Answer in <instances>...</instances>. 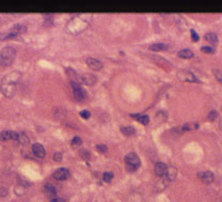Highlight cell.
<instances>
[{
  "label": "cell",
  "mask_w": 222,
  "mask_h": 202,
  "mask_svg": "<svg viewBox=\"0 0 222 202\" xmlns=\"http://www.w3.org/2000/svg\"><path fill=\"white\" fill-rule=\"evenodd\" d=\"M73 88V91H74V96L77 100L82 101L83 99L87 97V92L82 88V86L79 84L78 82H70Z\"/></svg>",
  "instance_id": "obj_6"
},
{
  "label": "cell",
  "mask_w": 222,
  "mask_h": 202,
  "mask_svg": "<svg viewBox=\"0 0 222 202\" xmlns=\"http://www.w3.org/2000/svg\"><path fill=\"white\" fill-rule=\"evenodd\" d=\"M16 58V49L13 46H6L0 51V65L9 67Z\"/></svg>",
  "instance_id": "obj_3"
},
{
  "label": "cell",
  "mask_w": 222,
  "mask_h": 202,
  "mask_svg": "<svg viewBox=\"0 0 222 202\" xmlns=\"http://www.w3.org/2000/svg\"><path fill=\"white\" fill-rule=\"evenodd\" d=\"M96 148H97L98 152H100V153H106V152H108V146H106L105 144H98V145L96 146Z\"/></svg>",
  "instance_id": "obj_32"
},
{
  "label": "cell",
  "mask_w": 222,
  "mask_h": 202,
  "mask_svg": "<svg viewBox=\"0 0 222 202\" xmlns=\"http://www.w3.org/2000/svg\"><path fill=\"white\" fill-rule=\"evenodd\" d=\"M87 64L90 69H92L94 71H100L103 67L102 62L99 61L98 59H95V58H88L87 59Z\"/></svg>",
  "instance_id": "obj_11"
},
{
  "label": "cell",
  "mask_w": 222,
  "mask_h": 202,
  "mask_svg": "<svg viewBox=\"0 0 222 202\" xmlns=\"http://www.w3.org/2000/svg\"><path fill=\"white\" fill-rule=\"evenodd\" d=\"M70 176V170L67 169H65V167L58 169L57 170H55V173H54V178L55 179H57V180H60V181L69 179Z\"/></svg>",
  "instance_id": "obj_9"
},
{
  "label": "cell",
  "mask_w": 222,
  "mask_h": 202,
  "mask_svg": "<svg viewBox=\"0 0 222 202\" xmlns=\"http://www.w3.org/2000/svg\"><path fill=\"white\" fill-rule=\"evenodd\" d=\"M198 127V124L197 123H186V124L182 125L181 127V131L182 132H187V131H192V130H195V128Z\"/></svg>",
  "instance_id": "obj_25"
},
{
  "label": "cell",
  "mask_w": 222,
  "mask_h": 202,
  "mask_svg": "<svg viewBox=\"0 0 222 202\" xmlns=\"http://www.w3.org/2000/svg\"><path fill=\"white\" fill-rule=\"evenodd\" d=\"M219 127H220V130L222 131V118L220 119V122H219Z\"/></svg>",
  "instance_id": "obj_40"
},
{
  "label": "cell",
  "mask_w": 222,
  "mask_h": 202,
  "mask_svg": "<svg viewBox=\"0 0 222 202\" xmlns=\"http://www.w3.org/2000/svg\"><path fill=\"white\" fill-rule=\"evenodd\" d=\"M43 191L46 195H49V196H55L57 194V191H56V188H55V186L53 184H51V183H46L43 187Z\"/></svg>",
  "instance_id": "obj_17"
},
{
  "label": "cell",
  "mask_w": 222,
  "mask_h": 202,
  "mask_svg": "<svg viewBox=\"0 0 222 202\" xmlns=\"http://www.w3.org/2000/svg\"><path fill=\"white\" fill-rule=\"evenodd\" d=\"M88 22L81 17H75L70 19L66 24V31L72 35H78L88 28Z\"/></svg>",
  "instance_id": "obj_2"
},
{
  "label": "cell",
  "mask_w": 222,
  "mask_h": 202,
  "mask_svg": "<svg viewBox=\"0 0 222 202\" xmlns=\"http://www.w3.org/2000/svg\"><path fill=\"white\" fill-rule=\"evenodd\" d=\"M51 202H65V200L63 198H53Z\"/></svg>",
  "instance_id": "obj_39"
},
{
  "label": "cell",
  "mask_w": 222,
  "mask_h": 202,
  "mask_svg": "<svg viewBox=\"0 0 222 202\" xmlns=\"http://www.w3.org/2000/svg\"><path fill=\"white\" fill-rule=\"evenodd\" d=\"M163 178V177H162ZM166 183H168V181H166L165 179H163L162 180H160V182H158L157 184H156V191H163L164 188H165V186H166Z\"/></svg>",
  "instance_id": "obj_27"
},
{
  "label": "cell",
  "mask_w": 222,
  "mask_h": 202,
  "mask_svg": "<svg viewBox=\"0 0 222 202\" xmlns=\"http://www.w3.org/2000/svg\"><path fill=\"white\" fill-rule=\"evenodd\" d=\"M32 151H33V154L35 155L37 158L42 159L45 157V149H44V148L40 143H34L32 146Z\"/></svg>",
  "instance_id": "obj_10"
},
{
  "label": "cell",
  "mask_w": 222,
  "mask_h": 202,
  "mask_svg": "<svg viewBox=\"0 0 222 202\" xmlns=\"http://www.w3.org/2000/svg\"><path fill=\"white\" fill-rule=\"evenodd\" d=\"M18 141H19L22 145H28V144L30 143V138L28 137V135L25 133H21V134H19Z\"/></svg>",
  "instance_id": "obj_24"
},
{
  "label": "cell",
  "mask_w": 222,
  "mask_h": 202,
  "mask_svg": "<svg viewBox=\"0 0 222 202\" xmlns=\"http://www.w3.org/2000/svg\"><path fill=\"white\" fill-rule=\"evenodd\" d=\"M213 73H214V76H215V78L217 80L219 81V82L222 84V70H219V69H214L213 70Z\"/></svg>",
  "instance_id": "obj_29"
},
{
  "label": "cell",
  "mask_w": 222,
  "mask_h": 202,
  "mask_svg": "<svg viewBox=\"0 0 222 202\" xmlns=\"http://www.w3.org/2000/svg\"><path fill=\"white\" fill-rule=\"evenodd\" d=\"M80 79H81L82 83H84L87 85H94L97 82V78L93 74H83Z\"/></svg>",
  "instance_id": "obj_13"
},
{
  "label": "cell",
  "mask_w": 222,
  "mask_h": 202,
  "mask_svg": "<svg viewBox=\"0 0 222 202\" xmlns=\"http://www.w3.org/2000/svg\"><path fill=\"white\" fill-rule=\"evenodd\" d=\"M80 116H81L82 118H84V119H88V118L91 117V113L88 112V111H81L80 112Z\"/></svg>",
  "instance_id": "obj_36"
},
{
  "label": "cell",
  "mask_w": 222,
  "mask_h": 202,
  "mask_svg": "<svg viewBox=\"0 0 222 202\" xmlns=\"http://www.w3.org/2000/svg\"><path fill=\"white\" fill-rule=\"evenodd\" d=\"M204 38H205L206 41H208V42H211L213 44H216L217 42H218V37H217V35L215 33H211V32L206 33Z\"/></svg>",
  "instance_id": "obj_22"
},
{
  "label": "cell",
  "mask_w": 222,
  "mask_h": 202,
  "mask_svg": "<svg viewBox=\"0 0 222 202\" xmlns=\"http://www.w3.org/2000/svg\"><path fill=\"white\" fill-rule=\"evenodd\" d=\"M54 160L56 162H59V161H61L62 160V153L61 152H56V153L54 154Z\"/></svg>",
  "instance_id": "obj_35"
},
{
  "label": "cell",
  "mask_w": 222,
  "mask_h": 202,
  "mask_svg": "<svg viewBox=\"0 0 222 202\" xmlns=\"http://www.w3.org/2000/svg\"><path fill=\"white\" fill-rule=\"evenodd\" d=\"M177 77L179 78L183 82H199V80L197 79V77L190 73V71L186 70H180L177 72Z\"/></svg>",
  "instance_id": "obj_5"
},
{
  "label": "cell",
  "mask_w": 222,
  "mask_h": 202,
  "mask_svg": "<svg viewBox=\"0 0 222 202\" xmlns=\"http://www.w3.org/2000/svg\"><path fill=\"white\" fill-rule=\"evenodd\" d=\"M18 36L17 34L13 33V32H10V33H2L0 34V40H6V39H11V38H14Z\"/></svg>",
  "instance_id": "obj_26"
},
{
  "label": "cell",
  "mask_w": 222,
  "mask_h": 202,
  "mask_svg": "<svg viewBox=\"0 0 222 202\" xmlns=\"http://www.w3.org/2000/svg\"><path fill=\"white\" fill-rule=\"evenodd\" d=\"M72 146L73 148H76V146H80L82 144V140H81V138L80 137H74L73 138V140H72Z\"/></svg>",
  "instance_id": "obj_31"
},
{
  "label": "cell",
  "mask_w": 222,
  "mask_h": 202,
  "mask_svg": "<svg viewBox=\"0 0 222 202\" xmlns=\"http://www.w3.org/2000/svg\"><path fill=\"white\" fill-rule=\"evenodd\" d=\"M217 116H218V113H217V111H211V113L208 114V120L214 121V120L217 118Z\"/></svg>",
  "instance_id": "obj_34"
},
{
  "label": "cell",
  "mask_w": 222,
  "mask_h": 202,
  "mask_svg": "<svg viewBox=\"0 0 222 202\" xmlns=\"http://www.w3.org/2000/svg\"><path fill=\"white\" fill-rule=\"evenodd\" d=\"M166 170H168L166 164L162 163V162H157L155 164V173L158 177H164L166 174Z\"/></svg>",
  "instance_id": "obj_14"
},
{
  "label": "cell",
  "mask_w": 222,
  "mask_h": 202,
  "mask_svg": "<svg viewBox=\"0 0 222 202\" xmlns=\"http://www.w3.org/2000/svg\"><path fill=\"white\" fill-rule=\"evenodd\" d=\"M201 51H202L203 53H206V54H213L214 53V49L211 48V46H202V48H201Z\"/></svg>",
  "instance_id": "obj_33"
},
{
  "label": "cell",
  "mask_w": 222,
  "mask_h": 202,
  "mask_svg": "<svg viewBox=\"0 0 222 202\" xmlns=\"http://www.w3.org/2000/svg\"><path fill=\"white\" fill-rule=\"evenodd\" d=\"M125 166L129 172H135L140 166V158L136 153H129L125 156Z\"/></svg>",
  "instance_id": "obj_4"
},
{
  "label": "cell",
  "mask_w": 222,
  "mask_h": 202,
  "mask_svg": "<svg viewBox=\"0 0 222 202\" xmlns=\"http://www.w3.org/2000/svg\"><path fill=\"white\" fill-rule=\"evenodd\" d=\"M7 194L6 188H0V197H6Z\"/></svg>",
  "instance_id": "obj_38"
},
{
  "label": "cell",
  "mask_w": 222,
  "mask_h": 202,
  "mask_svg": "<svg viewBox=\"0 0 222 202\" xmlns=\"http://www.w3.org/2000/svg\"><path fill=\"white\" fill-rule=\"evenodd\" d=\"M79 155H80V157H81L82 159H84V160H88L91 158V153L88 151V149H85V148H81L79 151Z\"/></svg>",
  "instance_id": "obj_28"
},
{
  "label": "cell",
  "mask_w": 222,
  "mask_h": 202,
  "mask_svg": "<svg viewBox=\"0 0 222 202\" xmlns=\"http://www.w3.org/2000/svg\"><path fill=\"white\" fill-rule=\"evenodd\" d=\"M19 138V134H17L14 131H3L0 133V140L7 141V140H15L17 141Z\"/></svg>",
  "instance_id": "obj_8"
},
{
  "label": "cell",
  "mask_w": 222,
  "mask_h": 202,
  "mask_svg": "<svg viewBox=\"0 0 222 202\" xmlns=\"http://www.w3.org/2000/svg\"><path fill=\"white\" fill-rule=\"evenodd\" d=\"M198 176H199L200 179L202 180L205 184H211V183L214 181V179H215V175H214V173L210 172V170H207V172H203V173H199Z\"/></svg>",
  "instance_id": "obj_12"
},
{
  "label": "cell",
  "mask_w": 222,
  "mask_h": 202,
  "mask_svg": "<svg viewBox=\"0 0 222 202\" xmlns=\"http://www.w3.org/2000/svg\"><path fill=\"white\" fill-rule=\"evenodd\" d=\"M11 32L17 34V35H20V34L27 32V27L23 25V24H15L14 27L12 28Z\"/></svg>",
  "instance_id": "obj_19"
},
{
  "label": "cell",
  "mask_w": 222,
  "mask_h": 202,
  "mask_svg": "<svg viewBox=\"0 0 222 202\" xmlns=\"http://www.w3.org/2000/svg\"><path fill=\"white\" fill-rule=\"evenodd\" d=\"M134 119H136L137 121H139L140 123L144 125H147L148 122H150V118H148L147 115H139V114H132L130 115Z\"/></svg>",
  "instance_id": "obj_16"
},
{
  "label": "cell",
  "mask_w": 222,
  "mask_h": 202,
  "mask_svg": "<svg viewBox=\"0 0 222 202\" xmlns=\"http://www.w3.org/2000/svg\"><path fill=\"white\" fill-rule=\"evenodd\" d=\"M66 74L69 76V78L70 79V82H78L79 83V79H78V75L73 69H67L66 70Z\"/></svg>",
  "instance_id": "obj_21"
},
{
  "label": "cell",
  "mask_w": 222,
  "mask_h": 202,
  "mask_svg": "<svg viewBox=\"0 0 222 202\" xmlns=\"http://www.w3.org/2000/svg\"><path fill=\"white\" fill-rule=\"evenodd\" d=\"M150 51H154V52H158V51H164V49H168V45L164 43H154L150 46Z\"/></svg>",
  "instance_id": "obj_20"
},
{
  "label": "cell",
  "mask_w": 222,
  "mask_h": 202,
  "mask_svg": "<svg viewBox=\"0 0 222 202\" xmlns=\"http://www.w3.org/2000/svg\"><path fill=\"white\" fill-rule=\"evenodd\" d=\"M121 133L126 136H132L136 133V130L133 127H130V125H127V127H121Z\"/></svg>",
  "instance_id": "obj_23"
},
{
  "label": "cell",
  "mask_w": 222,
  "mask_h": 202,
  "mask_svg": "<svg viewBox=\"0 0 222 202\" xmlns=\"http://www.w3.org/2000/svg\"><path fill=\"white\" fill-rule=\"evenodd\" d=\"M152 60L155 63H157L158 65H160L161 67H163L164 70L166 71H171L172 67H173V65H172L171 62H169L166 59H164L163 57H160V56H157V55H153L152 57Z\"/></svg>",
  "instance_id": "obj_7"
},
{
  "label": "cell",
  "mask_w": 222,
  "mask_h": 202,
  "mask_svg": "<svg viewBox=\"0 0 222 202\" xmlns=\"http://www.w3.org/2000/svg\"><path fill=\"white\" fill-rule=\"evenodd\" d=\"M20 77H21V74L19 72H16V71L4 76V78L1 81V84H0V91L2 92L4 96L9 97V98L14 96Z\"/></svg>",
  "instance_id": "obj_1"
},
{
  "label": "cell",
  "mask_w": 222,
  "mask_h": 202,
  "mask_svg": "<svg viewBox=\"0 0 222 202\" xmlns=\"http://www.w3.org/2000/svg\"><path fill=\"white\" fill-rule=\"evenodd\" d=\"M113 177H114V174L111 172H105L103 173L102 175V179L103 181H105V182H111V181L113 180Z\"/></svg>",
  "instance_id": "obj_30"
},
{
  "label": "cell",
  "mask_w": 222,
  "mask_h": 202,
  "mask_svg": "<svg viewBox=\"0 0 222 202\" xmlns=\"http://www.w3.org/2000/svg\"><path fill=\"white\" fill-rule=\"evenodd\" d=\"M190 34H192V39L194 41H198L199 40V36H198V34L195 32L194 30H190Z\"/></svg>",
  "instance_id": "obj_37"
},
{
  "label": "cell",
  "mask_w": 222,
  "mask_h": 202,
  "mask_svg": "<svg viewBox=\"0 0 222 202\" xmlns=\"http://www.w3.org/2000/svg\"><path fill=\"white\" fill-rule=\"evenodd\" d=\"M177 177V170L174 167H168V170H166V174L164 176V179H165L168 182H171L173 181L175 178Z\"/></svg>",
  "instance_id": "obj_15"
},
{
  "label": "cell",
  "mask_w": 222,
  "mask_h": 202,
  "mask_svg": "<svg viewBox=\"0 0 222 202\" xmlns=\"http://www.w3.org/2000/svg\"><path fill=\"white\" fill-rule=\"evenodd\" d=\"M178 56L181 57V58H185V59L193 58V57H194V53L189 49H181V51H179Z\"/></svg>",
  "instance_id": "obj_18"
}]
</instances>
